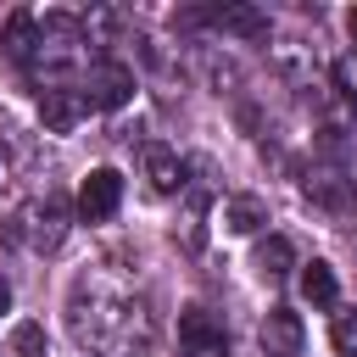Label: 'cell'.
I'll return each instance as SVG.
<instances>
[{"label":"cell","mask_w":357,"mask_h":357,"mask_svg":"<svg viewBox=\"0 0 357 357\" xmlns=\"http://www.w3.org/2000/svg\"><path fill=\"white\" fill-rule=\"evenodd\" d=\"M84 106L89 112H117L128 95H134V73L123 67V61H89V73H84Z\"/></svg>","instance_id":"obj_1"},{"label":"cell","mask_w":357,"mask_h":357,"mask_svg":"<svg viewBox=\"0 0 357 357\" xmlns=\"http://www.w3.org/2000/svg\"><path fill=\"white\" fill-rule=\"evenodd\" d=\"M178 357H229L218 312H206V307H184L178 312Z\"/></svg>","instance_id":"obj_2"},{"label":"cell","mask_w":357,"mask_h":357,"mask_svg":"<svg viewBox=\"0 0 357 357\" xmlns=\"http://www.w3.org/2000/svg\"><path fill=\"white\" fill-rule=\"evenodd\" d=\"M123 206V173L117 167H89V178L78 184V212L89 223H106Z\"/></svg>","instance_id":"obj_3"},{"label":"cell","mask_w":357,"mask_h":357,"mask_svg":"<svg viewBox=\"0 0 357 357\" xmlns=\"http://www.w3.org/2000/svg\"><path fill=\"white\" fill-rule=\"evenodd\" d=\"M257 340H262V357H301V346H307V329H301V318H296L290 307H273V312L262 318Z\"/></svg>","instance_id":"obj_4"},{"label":"cell","mask_w":357,"mask_h":357,"mask_svg":"<svg viewBox=\"0 0 357 357\" xmlns=\"http://www.w3.org/2000/svg\"><path fill=\"white\" fill-rule=\"evenodd\" d=\"M84 95L78 89H45V100H39V123L50 128V134H67V128H78L84 123Z\"/></svg>","instance_id":"obj_5"},{"label":"cell","mask_w":357,"mask_h":357,"mask_svg":"<svg viewBox=\"0 0 357 357\" xmlns=\"http://www.w3.org/2000/svg\"><path fill=\"white\" fill-rule=\"evenodd\" d=\"M145 178H151L156 195L184 190V162H178V151H167V145H145Z\"/></svg>","instance_id":"obj_6"},{"label":"cell","mask_w":357,"mask_h":357,"mask_svg":"<svg viewBox=\"0 0 357 357\" xmlns=\"http://www.w3.org/2000/svg\"><path fill=\"white\" fill-rule=\"evenodd\" d=\"M262 223H268V206L257 195H229L223 201V229L229 234H257Z\"/></svg>","instance_id":"obj_7"},{"label":"cell","mask_w":357,"mask_h":357,"mask_svg":"<svg viewBox=\"0 0 357 357\" xmlns=\"http://www.w3.org/2000/svg\"><path fill=\"white\" fill-rule=\"evenodd\" d=\"M290 268H296V245H290L284 234H268V240L257 245V273H262V279H284Z\"/></svg>","instance_id":"obj_8"},{"label":"cell","mask_w":357,"mask_h":357,"mask_svg":"<svg viewBox=\"0 0 357 357\" xmlns=\"http://www.w3.org/2000/svg\"><path fill=\"white\" fill-rule=\"evenodd\" d=\"M301 296H307L312 307H335V296H340L335 268H329V262H307V268H301Z\"/></svg>","instance_id":"obj_9"},{"label":"cell","mask_w":357,"mask_h":357,"mask_svg":"<svg viewBox=\"0 0 357 357\" xmlns=\"http://www.w3.org/2000/svg\"><path fill=\"white\" fill-rule=\"evenodd\" d=\"M212 22H218L223 33H245V39L268 33V17H262L257 6H223V11H212Z\"/></svg>","instance_id":"obj_10"},{"label":"cell","mask_w":357,"mask_h":357,"mask_svg":"<svg viewBox=\"0 0 357 357\" xmlns=\"http://www.w3.org/2000/svg\"><path fill=\"white\" fill-rule=\"evenodd\" d=\"M33 28H39V22H33V11H11V17H6V33H0L6 56H17V61H22V56L33 50Z\"/></svg>","instance_id":"obj_11"},{"label":"cell","mask_w":357,"mask_h":357,"mask_svg":"<svg viewBox=\"0 0 357 357\" xmlns=\"http://www.w3.org/2000/svg\"><path fill=\"white\" fill-rule=\"evenodd\" d=\"M33 218H39L33 240H39V245H56V240H61V229H67V206H61L56 195H45V206H33Z\"/></svg>","instance_id":"obj_12"},{"label":"cell","mask_w":357,"mask_h":357,"mask_svg":"<svg viewBox=\"0 0 357 357\" xmlns=\"http://www.w3.org/2000/svg\"><path fill=\"white\" fill-rule=\"evenodd\" d=\"M329 346H335L340 357H357V307H351V312H335V324H329Z\"/></svg>","instance_id":"obj_13"},{"label":"cell","mask_w":357,"mask_h":357,"mask_svg":"<svg viewBox=\"0 0 357 357\" xmlns=\"http://www.w3.org/2000/svg\"><path fill=\"white\" fill-rule=\"evenodd\" d=\"M11 351H17V357H45V329H39V324H17Z\"/></svg>","instance_id":"obj_14"},{"label":"cell","mask_w":357,"mask_h":357,"mask_svg":"<svg viewBox=\"0 0 357 357\" xmlns=\"http://www.w3.org/2000/svg\"><path fill=\"white\" fill-rule=\"evenodd\" d=\"M335 84H340V95L346 100H357V61L346 56V61H335Z\"/></svg>","instance_id":"obj_15"},{"label":"cell","mask_w":357,"mask_h":357,"mask_svg":"<svg viewBox=\"0 0 357 357\" xmlns=\"http://www.w3.org/2000/svg\"><path fill=\"white\" fill-rule=\"evenodd\" d=\"M0 312H11V284H6V273H0Z\"/></svg>","instance_id":"obj_16"},{"label":"cell","mask_w":357,"mask_h":357,"mask_svg":"<svg viewBox=\"0 0 357 357\" xmlns=\"http://www.w3.org/2000/svg\"><path fill=\"white\" fill-rule=\"evenodd\" d=\"M346 28H351V39H357V6H351V11H346Z\"/></svg>","instance_id":"obj_17"},{"label":"cell","mask_w":357,"mask_h":357,"mask_svg":"<svg viewBox=\"0 0 357 357\" xmlns=\"http://www.w3.org/2000/svg\"><path fill=\"white\" fill-rule=\"evenodd\" d=\"M351 206H357V184H351Z\"/></svg>","instance_id":"obj_18"}]
</instances>
